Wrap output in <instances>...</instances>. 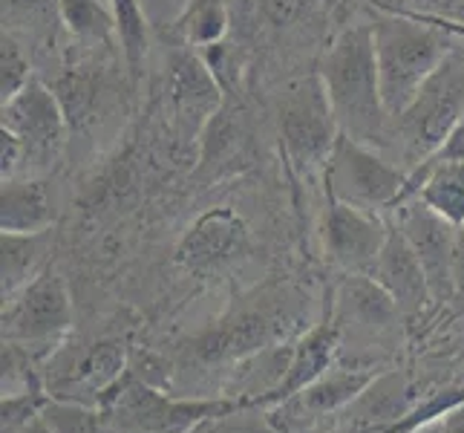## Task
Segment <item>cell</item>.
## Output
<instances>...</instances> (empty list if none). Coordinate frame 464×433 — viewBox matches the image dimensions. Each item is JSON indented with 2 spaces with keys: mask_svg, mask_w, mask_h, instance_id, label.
I'll return each mask as SVG.
<instances>
[{
  "mask_svg": "<svg viewBox=\"0 0 464 433\" xmlns=\"http://www.w3.org/2000/svg\"><path fill=\"white\" fill-rule=\"evenodd\" d=\"M280 142L285 156L300 168L326 165V159L341 136L338 119L332 113L329 95L320 75L295 78L280 90L277 102Z\"/></svg>",
  "mask_w": 464,
  "mask_h": 433,
  "instance_id": "5",
  "label": "cell"
},
{
  "mask_svg": "<svg viewBox=\"0 0 464 433\" xmlns=\"http://www.w3.org/2000/svg\"><path fill=\"white\" fill-rule=\"evenodd\" d=\"M439 425H441V433H464V402L447 410L439 419Z\"/></svg>",
  "mask_w": 464,
  "mask_h": 433,
  "instance_id": "32",
  "label": "cell"
},
{
  "mask_svg": "<svg viewBox=\"0 0 464 433\" xmlns=\"http://www.w3.org/2000/svg\"><path fill=\"white\" fill-rule=\"evenodd\" d=\"M453 289L464 298V226L456 231V251H453Z\"/></svg>",
  "mask_w": 464,
  "mask_h": 433,
  "instance_id": "30",
  "label": "cell"
},
{
  "mask_svg": "<svg viewBox=\"0 0 464 433\" xmlns=\"http://www.w3.org/2000/svg\"><path fill=\"white\" fill-rule=\"evenodd\" d=\"M392 226L404 234L410 249L419 258L430 292L436 300L456 298L453 289V251H456V226L439 217L419 200H407L392 208Z\"/></svg>",
  "mask_w": 464,
  "mask_h": 433,
  "instance_id": "11",
  "label": "cell"
},
{
  "mask_svg": "<svg viewBox=\"0 0 464 433\" xmlns=\"http://www.w3.org/2000/svg\"><path fill=\"white\" fill-rule=\"evenodd\" d=\"M63 29L87 44H107L116 38V18L107 0H58Z\"/></svg>",
  "mask_w": 464,
  "mask_h": 433,
  "instance_id": "23",
  "label": "cell"
},
{
  "mask_svg": "<svg viewBox=\"0 0 464 433\" xmlns=\"http://www.w3.org/2000/svg\"><path fill=\"white\" fill-rule=\"evenodd\" d=\"M424 202L453 226H464V124L421 165L407 171L404 197ZM398 202V205H401Z\"/></svg>",
  "mask_w": 464,
  "mask_h": 433,
  "instance_id": "12",
  "label": "cell"
},
{
  "mask_svg": "<svg viewBox=\"0 0 464 433\" xmlns=\"http://www.w3.org/2000/svg\"><path fill=\"white\" fill-rule=\"evenodd\" d=\"M289 315L283 307H251L222 320L219 327L205 332L194 344V352L205 361H222V359H251L257 352L277 347L280 339L289 332Z\"/></svg>",
  "mask_w": 464,
  "mask_h": 433,
  "instance_id": "13",
  "label": "cell"
},
{
  "mask_svg": "<svg viewBox=\"0 0 464 433\" xmlns=\"http://www.w3.org/2000/svg\"><path fill=\"white\" fill-rule=\"evenodd\" d=\"M53 18L61 21L58 0H4V32L12 35H35L50 29Z\"/></svg>",
  "mask_w": 464,
  "mask_h": 433,
  "instance_id": "26",
  "label": "cell"
},
{
  "mask_svg": "<svg viewBox=\"0 0 464 433\" xmlns=\"http://www.w3.org/2000/svg\"><path fill=\"white\" fill-rule=\"evenodd\" d=\"M41 419L53 433H95L99 430V413L82 402H72V399H46L41 408Z\"/></svg>",
  "mask_w": 464,
  "mask_h": 433,
  "instance_id": "27",
  "label": "cell"
},
{
  "mask_svg": "<svg viewBox=\"0 0 464 433\" xmlns=\"http://www.w3.org/2000/svg\"><path fill=\"white\" fill-rule=\"evenodd\" d=\"M222 82L199 50L182 46L168 61V102L173 127L185 142H199L222 110Z\"/></svg>",
  "mask_w": 464,
  "mask_h": 433,
  "instance_id": "8",
  "label": "cell"
},
{
  "mask_svg": "<svg viewBox=\"0 0 464 433\" xmlns=\"http://www.w3.org/2000/svg\"><path fill=\"white\" fill-rule=\"evenodd\" d=\"M338 330H352L370 341H383L401 327V310L370 275H346L338 289V315L332 318Z\"/></svg>",
  "mask_w": 464,
  "mask_h": 433,
  "instance_id": "16",
  "label": "cell"
},
{
  "mask_svg": "<svg viewBox=\"0 0 464 433\" xmlns=\"http://www.w3.org/2000/svg\"><path fill=\"white\" fill-rule=\"evenodd\" d=\"M390 231L392 226L378 212L332 197L326 200L320 240H324L326 261L346 275H370Z\"/></svg>",
  "mask_w": 464,
  "mask_h": 433,
  "instance_id": "9",
  "label": "cell"
},
{
  "mask_svg": "<svg viewBox=\"0 0 464 433\" xmlns=\"http://www.w3.org/2000/svg\"><path fill=\"white\" fill-rule=\"evenodd\" d=\"M248 399H170L145 384H127L110 402V430L113 433H188L205 419L228 416L246 408Z\"/></svg>",
  "mask_w": 464,
  "mask_h": 433,
  "instance_id": "6",
  "label": "cell"
},
{
  "mask_svg": "<svg viewBox=\"0 0 464 433\" xmlns=\"http://www.w3.org/2000/svg\"><path fill=\"white\" fill-rule=\"evenodd\" d=\"M317 75L324 82L341 133L372 148H387L392 116L381 93L372 24L346 26L326 50Z\"/></svg>",
  "mask_w": 464,
  "mask_h": 433,
  "instance_id": "1",
  "label": "cell"
},
{
  "mask_svg": "<svg viewBox=\"0 0 464 433\" xmlns=\"http://www.w3.org/2000/svg\"><path fill=\"white\" fill-rule=\"evenodd\" d=\"M326 433H392V428L390 425H366V422H355V419H341Z\"/></svg>",
  "mask_w": 464,
  "mask_h": 433,
  "instance_id": "31",
  "label": "cell"
},
{
  "mask_svg": "<svg viewBox=\"0 0 464 433\" xmlns=\"http://www.w3.org/2000/svg\"><path fill=\"white\" fill-rule=\"evenodd\" d=\"M24 165H26V151L21 139L9 133L6 127H0V180L21 176Z\"/></svg>",
  "mask_w": 464,
  "mask_h": 433,
  "instance_id": "28",
  "label": "cell"
},
{
  "mask_svg": "<svg viewBox=\"0 0 464 433\" xmlns=\"http://www.w3.org/2000/svg\"><path fill=\"white\" fill-rule=\"evenodd\" d=\"M370 278L395 300V307L401 310L404 318L424 315L430 310V303L436 300L433 292H430V283L419 258H415V251L395 226L387 237V243H383L375 266L370 269Z\"/></svg>",
  "mask_w": 464,
  "mask_h": 433,
  "instance_id": "15",
  "label": "cell"
},
{
  "mask_svg": "<svg viewBox=\"0 0 464 433\" xmlns=\"http://www.w3.org/2000/svg\"><path fill=\"white\" fill-rule=\"evenodd\" d=\"M415 433H441V425H439V419L436 422H427V425H421Z\"/></svg>",
  "mask_w": 464,
  "mask_h": 433,
  "instance_id": "35",
  "label": "cell"
},
{
  "mask_svg": "<svg viewBox=\"0 0 464 433\" xmlns=\"http://www.w3.org/2000/svg\"><path fill=\"white\" fill-rule=\"evenodd\" d=\"M375 61L383 104L395 119L412 102V95L450 55V32L421 15L390 12L372 21Z\"/></svg>",
  "mask_w": 464,
  "mask_h": 433,
  "instance_id": "2",
  "label": "cell"
},
{
  "mask_svg": "<svg viewBox=\"0 0 464 433\" xmlns=\"http://www.w3.org/2000/svg\"><path fill=\"white\" fill-rule=\"evenodd\" d=\"M9 433H53V430L46 428V422L41 419V413H38V416H32L29 422H24L21 428H14V430H9Z\"/></svg>",
  "mask_w": 464,
  "mask_h": 433,
  "instance_id": "34",
  "label": "cell"
},
{
  "mask_svg": "<svg viewBox=\"0 0 464 433\" xmlns=\"http://www.w3.org/2000/svg\"><path fill=\"white\" fill-rule=\"evenodd\" d=\"M124 367H127V347L116 339L99 341L87 352H82V359L70 367L72 373L63 381V388H72L75 384V388H90L92 393H104L110 388H116Z\"/></svg>",
  "mask_w": 464,
  "mask_h": 433,
  "instance_id": "22",
  "label": "cell"
},
{
  "mask_svg": "<svg viewBox=\"0 0 464 433\" xmlns=\"http://www.w3.org/2000/svg\"><path fill=\"white\" fill-rule=\"evenodd\" d=\"M50 231H4V237H0V292H4V300L21 292L26 283H32L44 271L46 254H50Z\"/></svg>",
  "mask_w": 464,
  "mask_h": 433,
  "instance_id": "20",
  "label": "cell"
},
{
  "mask_svg": "<svg viewBox=\"0 0 464 433\" xmlns=\"http://www.w3.org/2000/svg\"><path fill=\"white\" fill-rule=\"evenodd\" d=\"M461 4L464 0H407L412 15H421V18H447Z\"/></svg>",
  "mask_w": 464,
  "mask_h": 433,
  "instance_id": "29",
  "label": "cell"
},
{
  "mask_svg": "<svg viewBox=\"0 0 464 433\" xmlns=\"http://www.w3.org/2000/svg\"><path fill=\"white\" fill-rule=\"evenodd\" d=\"M55 222L53 194L38 176H12L0 188V229L9 234L50 231Z\"/></svg>",
  "mask_w": 464,
  "mask_h": 433,
  "instance_id": "19",
  "label": "cell"
},
{
  "mask_svg": "<svg viewBox=\"0 0 464 433\" xmlns=\"http://www.w3.org/2000/svg\"><path fill=\"white\" fill-rule=\"evenodd\" d=\"M427 21H433V24H439L441 29L456 32V35L464 38V4H461L459 9H453L450 15H447V18H427Z\"/></svg>",
  "mask_w": 464,
  "mask_h": 433,
  "instance_id": "33",
  "label": "cell"
},
{
  "mask_svg": "<svg viewBox=\"0 0 464 433\" xmlns=\"http://www.w3.org/2000/svg\"><path fill=\"white\" fill-rule=\"evenodd\" d=\"M326 197L370 212H383L401 202L407 188V168L390 162L372 144L338 136L326 159Z\"/></svg>",
  "mask_w": 464,
  "mask_h": 433,
  "instance_id": "4",
  "label": "cell"
},
{
  "mask_svg": "<svg viewBox=\"0 0 464 433\" xmlns=\"http://www.w3.org/2000/svg\"><path fill=\"white\" fill-rule=\"evenodd\" d=\"M246 222L231 208L219 205L199 214L176 246V261L188 271H205L222 266L246 243Z\"/></svg>",
  "mask_w": 464,
  "mask_h": 433,
  "instance_id": "14",
  "label": "cell"
},
{
  "mask_svg": "<svg viewBox=\"0 0 464 433\" xmlns=\"http://www.w3.org/2000/svg\"><path fill=\"white\" fill-rule=\"evenodd\" d=\"M107 4L116 18V41L121 46V55L127 61V67L139 73L150 46L145 6H141V0H107Z\"/></svg>",
  "mask_w": 464,
  "mask_h": 433,
  "instance_id": "24",
  "label": "cell"
},
{
  "mask_svg": "<svg viewBox=\"0 0 464 433\" xmlns=\"http://www.w3.org/2000/svg\"><path fill=\"white\" fill-rule=\"evenodd\" d=\"M0 127H6L9 133L21 139L26 165H44L58 159L63 148L67 110L41 78H32L14 99L0 104Z\"/></svg>",
  "mask_w": 464,
  "mask_h": 433,
  "instance_id": "10",
  "label": "cell"
},
{
  "mask_svg": "<svg viewBox=\"0 0 464 433\" xmlns=\"http://www.w3.org/2000/svg\"><path fill=\"white\" fill-rule=\"evenodd\" d=\"M464 124V55L453 46L439 70L427 78L412 102L392 119L395 151L412 171Z\"/></svg>",
  "mask_w": 464,
  "mask_h": 433,
  "instance_id": "3",
  "label": "cell"
},
{
  "mask_svg": "<svg viewBox=\"0 0 464 433\" xmlns=\"http://www.w3.org/2000/svg\"><path fill=\"white\" fill-rule=\"evenodd\" d=\"M4 344L14 347H53L72 324L70 289L61 275L44 269L21 292L4 300Z\"/></svg>",
  "mask_w": 464,
  "mask_h": 433,
  "instance_id": "7",
  "label": "cell"
},
{
  "mask_svg": "<svg viewBox=\"0 0 464 433\" xmlns=\"http://www.w3.org/2000/svg\"><path fill=\"white\" fill-rule=\"evenodd\" d=\"M375 376V370H363V367H329L309 388H303L292 399H285L283 405H277V413H289L297 422H314L320 416L341 413L370 388Z\"/></svg>",
  "mask_w": 464,
  "mask_h": 433,
  "instance_id": "17",
  "label": "cell"
},
{
  "mask_svg": "<svg viewBox=\"0 0 464 433\" xmlns=\"http://www.w3.org/2000/svg\"><path fill=\"white\" fill-rule=\"evenodd\" d=\"M341 352V332L334 320H324L320 327L306 332L292 347V359H289V370H285L283 381L277 384V390L266 396L263 405H283L285 399H292L303 388H309L314 379L324 376L329 367H334V359Z\"/></svg>",
  "mask_w": 464,
  "mask_h": 433,
  "instance_id": "18",
  "label": "cell"
},
{
  "mask_svg": "<svg viewBox=\"0 0 464 433\" xmlns=\"http://www.w3.org/2000/svg\"><path fill=\"white\" fill-rule=\"evenodd\" d=\"M228 24H231L228 0H188L179 18L173 21V32L182 41V46L202 53L208 46L226 41Z\"/></svg>",
  "mask_w": 464,
  "mask_h": 433,
  "instance_id": "21",
  "label": "cell"
},
{
  "mask_svg": "<svg viewBox=\"0 0 464 433\" xmlns=\"http://www.w3.org/2000/svg\"><path fill=\"white\" fill-rule=\"evenodd\" d=\"M32 61L18 35L4 32L0 35V104L14 99L32 82Z\"/></svg>",
  "mask_w": 464,
  "mask_h": 433,
  "instance_id": "25",
  "label": "cell"
}]
</instances>
